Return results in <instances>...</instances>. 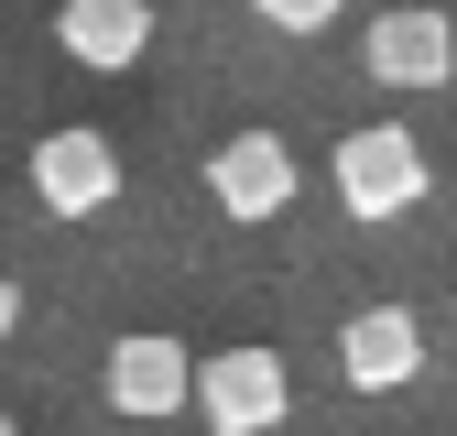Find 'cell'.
Masks as SVG:
<instances>
[{
  "label": "cell",
  "mask_w": 457,
  "mask_h": 436,
  "mask_svg": "<svg viewBox=\"0 0 457 436\" xmlns=\"http://www.w3.org/2000/svg\"><path fill=\"white\" fill-rule=\"evenodd\" d=\"M327 175H337V207H349V218H403V207H425V142L392 131V121H370V131L337 142Z\"/></svg>",
  "instance_id": "7a4b0ae2"
},
{
  "label": "cell",
  "mask_w": 457,
  "mask_h": 436,
  "mask_svg": "<svg viewBox=\"0 0 457 436\" xmlns=\"http://www.w3.org/2000/svg\"><path fill=\"white\" fill-rule=\"evenodd\" d=\"M370 77L381 88H446V66H457V22L446 12H425V0H403V12H381L370 22Z\"/></svg>",
  "instance_id": "52a82bcc"
},
{
  "label": "cell",
  "mask_w": 457,
  "mask_h": 436,
  "mask_svg": "<svg viewBox=\"0 0 457 436\" xmlns=\"http://www.w3.org/2000/svg\"><path fill=\"white\" fill-rule=\"evenodd\" d=\"M33 197H44V218H98L109 197H120V153H109V131H44L33 142Z\"/></svg>",
  "instance_id": "277c9868"
},
{
  "label": "cell",
  "mask_w": 457,
  "mask_h": 436,
  "mask_svg": "<svg viewBox=\"0 0 457 436\" xmlns=\"http://www.w3.org/2000/svg\"><path fill=\"white\" fill-rule=\"evenodd\" d=\"M12 327H22V295H12V284H0V339H12Z\"/></svg>",
  "instance_id": "30bf717a"
},
{
  "label": "cell",
  "mask_w": 457,
  "mask_h": 436,
  "mask_svg": "<svg viewBox=\"0 0 457 436\" xmlns=\"http://www.w3.org/2000/svg\"><path fill=\"white\" fill-rule=\"evenodd\" d=\"M0 436H22V425H12V415H0Z\"/></svg>",
  "instance_id": "8fae6325"
},
{
  "label": "cell",
  "mask_w": 457,
  "mask_h": 436,
  "mask_svg": "<svg viewBox=\"0 0 457 436\" xmlns=\"http://www.w3.org/2000/svg\"><path fill=\"white\" fill-rule=\"evenodd\" d=\"M207 197H218V218H240V230L283 218L295 207V153H283V131H228L207 153Z\"/></svg>",
  "instance_id": "3957f363"
},
{
  "label": "cell",
  "mask_w": 457,
  "mask_h": 436,
  "mask_svg": "<svg viewBox=\"0 0 457 436\" xmlns=\"http://www.w3.org/2000/svg\"><path fill=\"white\" fill-rule=\"evenodd\" d=\"M186 404L207 415V436H272L283 404H295V382H283L272 349H207L186 371Z\"/></svg>",
  "instance_id": "6da1fadb"
},
{
  "label": "cell",
  "mask_w": 457,
  "mask_h": 436,
  "mask_svg": "<svg viewBox=\"0 0 457 436\" xmlns=\"http://www.w3.org/2000/svg\"><path fill=\"white\" fill-rule=\"evenodd\" d=\"M251 12H262L272 33H327L337 12H349V0H251Z\"/></svg>",
  "instance_id": "9c48e42d"
},
{
  "label": "cell",
  "mask_w": 457,
  "mask_h": 436,
  "mask_svg": "<svg viewBox=\"0 0 457 436\" xmlns=\"http://www.w3.org/2000/svg\"><path fill=\"white\" fill-rule=\"evenodd\" d=\"M54 44L87 77H131L153 54V0H54Z\"/></svg>",
  "instance_id": "5b68a950"
},
{
  "label": "cell",
  "mask_w": 457,
  "mask_h": 436,
  "mask_svg": "<svg viewBox=\"0 0 457 436\" xmlns=\"http://www.w3.org/2000/svg\"><path fill=\"white\" fill-rule=\"evenodd\" d=\"M414 371H425V327L403 306H360L337 327V382H349V393H392V382H414Z\"/></svg>",
  "instance_id": "ba28073f"
},
{
  "label": "cell",
  "mask_w": 457,
  "mask_h": 436,
  "mask_svg": "<svg viewBox=\"0 0 457 436\" xmlns=\"http://www.w3.org/2000/svg\"><path fill=\"white\" fill-rule=\"evenodd\" d=\"M186 371H196V349L186 339H163V327H142V339H120L109 349V371H98V393L120 404V415H186Z\"/></svg>",
  "instance_id": "8992f818"
}]
</instances>
